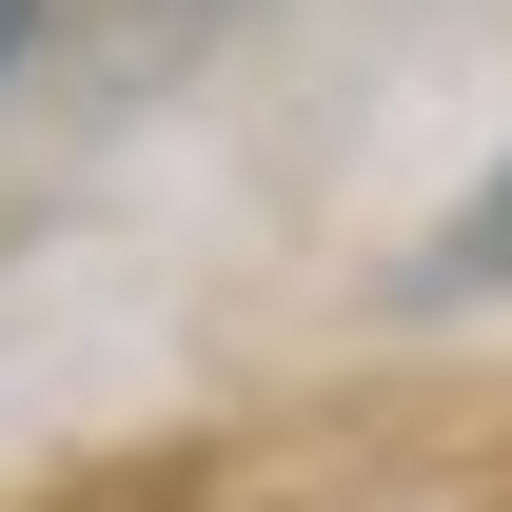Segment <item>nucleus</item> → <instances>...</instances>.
Returning a JSON list of instances; mask_svg holds the SVG:
<instances>
[{
    "instance_id": "nucleus-2",
    "label": "nucleus",
    "mask_w": 512,
    "mask_h": 512,
    "mask_svg": "<svg viewBox=\"0 0 512 512\" xmlns=\"http://www.w3.org/2000/svg\"><path fill=\"white\" fill-rule=\"evenodd\" d=\"M20 40H40V0H0V79H20Z\"/></svg>"
},
{
    "instance_id": "nucleus-1",
    "label": "nucleus",
    "mask_w": 512,
    "mask_h": 512,
    "mask_svg": "<svg viewBox=\"0 0 512 512\" xmlns=\"http://www.w3.org/2000/svg\"><path fill=\"white\" fill-rule=\"evenodd\" d=\"M473 276H512V158H493V197L434 237V296H473Z\"/></svg>"
}]
</instances>
